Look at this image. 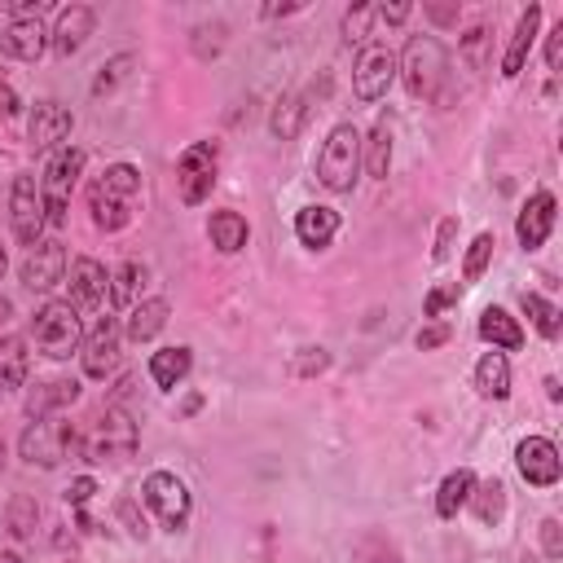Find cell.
I'll list each match as a JSON object with an SVG mask.
<instances>
[{"label": "cell", "mask_w": 563, "mask_h": 563, "mask_svg": "<svg viewBox=\"0 0 563 563\" xmlns=\"http://www.w3.org/2000/svg\"><path fill=\"white\" fill-rule=\"evenodd\" d=\"M396 70H400L409 97L449 106V79H453V66H449V48L440 44V35H431V31L409 35L405 48H400V57H396Z\"/></svg>", "instance_id": "6da1fadb"}, {"label": "cell", "mask_w": 563, "mask_h": 563, "mask_svg": "<svg viewBox=\"0 0 563 563\" xmlns=\"http://www.w3.org/2000/svg\"><path fill=\"white\" fill-rule=\"evenodd\" d=\"M136 198H141V172L132 163H110L92 185H88V211H92V224L101 233H119L132 224V211H136Z\"/></svg>", "instance_id": "7a4b0ae2"}, {"label": "cell", "mask_w": 563, "mask_h": 563, "mask_svg": "<svg viewBox=\"0 0 563 563\" xmlns=\"http://www.w3.org/2000/svg\"><path fill=\"white\" fill-rule=\"evenodd\" d=\"M136 444H141V431H136V422L123 405H106L79 427V457L92 462V466L123 462V457L136 453Z\"/></svg>", "instance_id": "3957f363"}, {"label": "cell", "mask_w": 563, "mask_h": 563, "mask_svg": "<svg viewBox=\"0 0 563 563\" xmlns=\"http://www.w3.org/2000/svg\"><path fill=\"white\" fill-rule=\"evenodd\" d=\"M31 343L40 356L48 361H66L70 352H79L84 343V321L66 299H44L31 312Z\"/></svg>", "instance_id": "277c9868"}, {"label": "cell", "mask_w": 563, "mask_h": 563, "mask_svg": "<svg viewBox=\"0 0 563 563\" xmlns=\"http://www.w3.org/2000/svg\"><path fill=\"white\" fill-rule=\"evenodd\" d=\"M84 163H88V154L79 145H62L57 154H48L44 176H40V202H44V224L48 229H62L66 224L70 194H75V185L84 176Z\"/></svg>", "instance_id": "5b68a950"}, {"label": "cell", "mask_w": 563, "mask_h": 563, "mask_svg": "<svg viewBox=\"0 0 563 563\" xmlns=\"http://www.w3.org/2000/svg\"><path fill=\"white\" fill-rule=\"evenodd\" d=\"M361 176V132L356 123H334L317 150V180L330 194H347Z\"/></svg>", "instance_id": "8992f818"}, {"label": "cell", "mask_w": 563, "mask_h": 563, "mask_svg": "<svg viewBox=\"0 0 563 563\" xmlns=\"http://www.w3.org/2000/svg\"><path fill=\"white\" fill-rule=\"evenodd\" d=\"M141 506L154 515V523L163 532H185L189 528V515H194L189 484L176 471H150L141 479Z\"/></svg>", "instance_id": "52a82bcc"}, {"label": "cell", "mask_w": 563, "mask_h": 563, "mask_svg": "<svg viewBox=\"0 0 563 563\" xmlns=\"http://www.w3.org/2000/svg\"><path fill=\"white\" fill-rule=\"evenodd\" d=\"M18 453L31 462V466H62V457L79 453V427L66 422V418H31L26 431L18 435Z\"/></svg>", "instance_id": "ba28073f"}, {"label": "cell", "mask_w": 563, "mask_h": 563, "mask_svg": "<svg viewBox=\"0 0 563 563\" xmlns=\"http://www.w3.org/2000/svg\"><path fill=\"white\" fill-rule=\"evenodd\" d=\"M216 176H220V150L216 141H194L180 150L176 158V189H180V202L185 207H202L216 189Z\"/></svg>", "instance_id": "9c48e42d"}, {"label": "cell", "mask_w": 563, "mask_h": 563, "mask_svg": "<svg viewBox=\"0 0 563 563\" xmlns=\"http://www.w3.org/2000/svg\"><path fill=\"white\" fill-rule=\"evenodd\" d=\"M391 79H396V53H391L387 44H378V40L361 44V53H356V62H352V92H356V101H378V97H387Z\"/></svg>", "instance_id": "30bf717a"}, {"label": "cell", "mask_w": 563, "mask_h": 563, "mask_svg": "<svg viewBox=\"0 0 563 563\" xmlns=\"http://www.w3.org/2000/svg\"><path fill=\"white\" fill-rule=\"evenodd\" d=\"M75 132V114L70 106H62L57 97H40L31 106V123H26V141L35 154H57L62 145H70Z\"/></svg>", "instance_id": "8fae6325"}, {"label": "cell", "mask_w": 563, "mask_h": 563, "mask_svg": "<svg viewBox=\"0 0 563 563\" xmlns=\"http://www.w3.org/2000/svg\"><path fill=\"white\" fill-rule=\"evenodd\" d=\"M9 220H13V238L31 251L40 238H44V202H40V180L31 172L13 176V189H9Z\"/></svg>", "instance_id": "7c38bea8"}, {"label": "cell", "mask_w": 563, "mask_h": 563, "mask_svg": "<svg viewBox=\"0 0 563 563\" xmlns=\"http://www.w3.org/2000/svg\"><path fill=\"white\" fill-rule=\"evenodd\" d=\"M18 277H22V286H26V290L48 295L53 286H62V282H66V246H62L57 238H40V242L22 255Z\"/></svg>", "instance_id": "4fadbf2b"}, {"label": "cell", "mask_w": 563, "mask_h": 563, "mask_svg": "<svg viewBox=\"0 0 563 563\" xmlns=\"http://www.w3.org/2000/svg\"><path fill=\"white\" fill-rule=\"evenodd\" d=\"M119 339H123L119 317H97V325L79 343V361H84V374L88 378L114 374V365H119Z\"/></svg>", "instance_id": "5bb4252c"}, {"label": "cell", "mask_w": 563, "mask_h": 563, "mask_svg": "<svg viewBox=\"0 0 563 563\" xmlns=\"http://www.w3.org/2000/svg\"><path fill=\"white\" fill-rule=\"evenodd\" d=\"M515 466H519V475H523L532 488H554V484H559V471H563L559 449H554V440H545V435H523V440L515 444Z\"/></svg>", "instance_id": "9a60e30c"}, {"label": "cell", "mask_w": 563, "mask_h": 563, "mask_svg": "<svg viewBox=\"0 0 563 563\" xmlns=\"http://www.w3.org/2000/svg\"><path fill=\"white\" fill-rule=\"evenodd\" d=\"M66 286H70V295H66V303L75 308V312H88V308H97L101 299H106V290H110V273H106V264L101 260H92V255H75L70 264H66Z\"/></svg>", "instance_id": "2e32d148"}, {"label": "cell", "mask_w": 563, "mask_h": 563, "mask_svg": "<svg viewBox=\"0 0 563 563\" xmlns=\"http://www.w3.org/2000/svg\"><path fill=\"white\" fill-rule=\"evenodd\" d=\"M554 216H559V202H554L550 189L528 194V202H523L519 216H515V238H519V246H523V251H541L545 238H550V229H554Z\"/></svg>", "instance_id": "e0dca14e"}, {"label": "cell", "mask_w": 563, "mask_h": 563, "mask_svg": "<svg viewBox=\"0 0 563 563\" xmlns=\"http://www.w3.org/2000/svg\"><path fill=\"white\" fill-rule=\"evenodd\" d=\"M92 31H97V9H88V4H66V9H57V22H53V31H48V48H53L57 57H75V53L88 44Z\"/></svg>", "instance_id": "ac0fdd59"}, {"label": "cell", "mask_w": 563, "mask_h": 563, "mask_svg": "<svg viewBox=\"0 0 563 563\" xmlns=\"http://www.w3.org/2000/svg\"><path fill=\"white\" fill-rule=\"evenodd\" d=\"M44 48H48V31L40 18H22V22H9L0 31V53L13 62H40Z\"/></svg>", "instance_id": "d6986e66"}, {"label": "cell", "mask_w": 563, "mask_h": 563, "mask_svg": "<svg viewBox=\"0 0 563 563\" xmlns=\"http://www.w3.org/2000/svg\"><path fill=\"white\" fill-rule=\"evenodd\" d=\"M537 31H541V4H528V9L519 13L515 31H510L506 53H501V79H519L523 62H528V53H532V44H537Z\"/></svg>", "instance_id": "ffe728a7"}, {"label": "cell", "mask_w": 563, "mask_h": 563, "mask_svg": "<svg viewBox=\"0 0 563 563\" xmlns=\"http://www.w3.org/2000/svg\"><path fill=\"white\" fill-rule=\"evenodd\" d=\"M339 233V211L325 207V202H308L295 211V238L308 246V251H325Z\"/></svg>", "instance_id": "44dd1931"}, {"label": "cell", "mask_w": 563, "mask_h": 563, "mask_svg": "<svg viewBox=\"0 0 563 563\" xmlns=\"http://www.w3.org/2000/svg\"><path fill=\"white\" fill-rule=\"evenodd\" d=\"M194 369V347L189 343H172V347H158L150 352V378L158 391H176Z\"/></svg>", "instance_id": "7402d4cb"}, {"label": "cell", "mask_w": 563, "mask_h": 563, "mask_svg": "<svg viewBox=\"0 0 563 563\" xmlns=\"http://www.w3.org/2000/svg\"><path fill=\"white\" fill-rule=\"evenodd\" d=\"M79 400V383L75 378H48V383H35L26 391V418H57V409L75 405Z\"/></svg>", "instance_id": "603a6c76"}, {"label": "cell", "mask_w": 563, "mask_h": 563, "mask_svg": "<svg viewBox=\"0 0 563 563\" xmlns=\"http://www.w3.org/2000/svg\"><path fill=\"white\" fill-rule=\"evenodd\" d=\"M167 317H172V303H167L163 295L136 299V303L128 308V325H123V334H128L132 343H150V339L167 325Z\"/></svg>", "instance_id": "cb8c5ba5"}, {"label": "cell", "mask_w": 563, "mask_h": 563, "mask_svg": "<svg viewBox=\"0 0 563 563\" xmlns=\"http://www.w3.org/2000/svg\"><path fill=\"white\" fill-rule=\"evenodd\" d=\"M479 339L493 343V352H519V347H523V325H519V317H510L506 308L488 303V308L479 312Z\"/></svg>", "instance_id": "d4e9b609"}, {"label": "cell", "mask_w": 563, "mask_h": 563, "mask_svg": "<svg viewBox=\"0 0 563 563\" xmlns=\"http://www.w3.org/2000/svg\"><path fill=\"white\" fill-rule=\"evenodd\" d=\"M207 238H211V246H216L220 255H238V251L246 246V238H251V224H246L242 211L224 207V211H211V220H207Z\"/></svg>", "instance_id": "484cf974"}, {"label": "cell", "mask_w": 563, "mask_h": 563, "mask_svg": "<svg viewBox=\"0 0 563 563\" xmlns=\"http://www.w3.org/2000/svg\"><path fill=\"white\" fill-rule=\"evenodd\" d=\"M391 119L383 114V119H374V128H369V136H361V163H365V172L369 176H387L391 172Z\"/></svg>", "instance_id": "4316f807"}, {"label": "cell", "mask_w": 563, "mask_h": 563, "mask_svg": "<svg viewBox=\"0 0 563 563\" xmlns=\"http://www.w3.org/2000/svg\"><path fill=\"white\" fill-rule=\"evenodd\" d=\"M475 391L484 400H506L510 396V361H506V352H484L475 361Z\"/></svg>", "instance_id": "83f0119b"}, {"label": "cell", "mask_w": 563, "mask_h": 563, "mask_svg": "<svg viewBox=\"0 0 563 563\" xmlns=\"http://www.w3.org/2000/svg\"><path fill=\"white\" fill-rule=\"evenodd\" d=\"M475 484H479L475 471H466V466L449 471V475L440 479V488H435V515H440V519H457V510L471 501Z\"/></svg>", "instance_id": "f1b7e54d"}, {"label": "cell", "mask_w": 563, "mask_h": 563, "mask_svg": "<svg viewBox=\"0 0 563 563\" xmlns=\"http://www.w3.org/2000/svg\"><path fill=\"white\" fill-rule=\"evenodd\" d=\"M31 352L22 334H0V391H18L26 383Z\"/></svg>", "instance_id": "f546056e"}, {"label": "cell", "mask_w": 563, "mask_h": 563, "mask_svg": "<svg viewBox=\"0 0 563 563\" xmlns=\"http://www.w3.org/2000/svg\"><path fill=\"white\" fill-rule=\"evenodd\" d=\"M141 286H145V264L141 260H123L114 273H110V303L114 312H128L136 299H141Z\"/></svg>", "instance_id": "4dcf8cb0"}, {"label": "cell", "mask_w": 563, "mask_h": 563, "mask_svg": "<svg viewBox=\"0 0 563 563\" xmlns=\"http://www.w3.org/2000/svg\"><path fill=\"white\" fill-rule=\"evenodd\" d=\"M303 119H308V97H303V92H286V97L273 106L268 128H273L277 141H295L299 128H303Z\"/></svg>", "instance_id": "1f68e13d"}, {"label": "cell", "mask_w": 563, "mask_h": 563, "mask_svg": "<svg viewBox=\"0 0 563 563\" xmlns=\"http://www.w3.org/2000/svg\"><path fill=\"white\" fill-rule=\"evenodd\" d=\"M519 303H523V312H528V321L537 325V334H541V339H559V325H563L559 317H563V312H559V308H554L545 295L523 290V295H519Z\"/></svg>", "instance_id": "d6a6232c"}, {"label": "cell", "mask_w": 563, "mask_h": 563, "mask_svg": "<svg viewBox=\"0 0 563 563\" xmlns=\"http://www.w3.org/2000/svg\"><path fill=\"white\" fill-rule=\"evenodd\" d=\"M466 506H475L479 523H497V519L506 515V488H501V479L475 484V493H471V501H466Z\"/></svg>", "instance_id": "836d02e7"}, {"label": "cell", "mask_w": 563, "mask_h": 563, "mask_svg": "<svg viewBox=\"0 0 563 563\" xmlns=\"http://www.w3.org/2000/svg\"><path fill=\"white\" fill-rule=\"evenodd\" d=\"M132 66H136V53H114L110 62H101V70H97V79H92V97L114 92V88L132 75Z\"/></svg>", "instance_id": "e575fe53"}, {"label": "cell", "mask_w": 563, "mask_h": 563, "mask_svg": "<svg viewBox=\"0 0 563 563\" xmlns=\"http://www.w3.org/2000/svg\"><path fill=\"white\" fill-rule=\"evenodd\" d=\"M493 233H475L471 238V246H466V260H462V277L466 282H479L484 277V268H488V260H493Z\"/></svg>", "instance_id": "d590c367"}, {"label": "cell", "mask_w": 563, "mask_h": 563, "mask_svg": "<svg viewBox=\"0 0 563 563\" xmlns=\"http://www.w3.org/2000/svg\"><path fill=\"white\" fill-rule=\"evenodd\" d=\"M369 22H374V4H356L343 13V35L347 44H369Z\"/></svg>", "instance_id": "8d00e7d4"}, {"label": "cell", "mask_w": 563, "mask_h": 563, "mask_svg": "<svg viewBox=\"0 0 563 563\" xmlns=\"http://www.w3.org/2000/svg\"><path fill=\"white\" fill-rule=\"evenodd\" d=\"M35 519H40V506H35L31 497H18V501L9 506V528H13V537H31V532H35Z\"/></svg>", "instance_id": "74e56055"}, {"label": "cell", "mask_w": 563, "mask_h": 563, "mask_svg": "<svg viewBox=\"0 0 563 563\" xmlns=\"http://www.w3.org/2000/svg\"><path fill=\"white\" fill-rule=\"evenodd\" d=\"M457 299H462V290H457V286H431V290H427L422 312H427V317H444V312H449Z\"/></svg>", "instance_id": "f35d334b"}, {"label": "cell", "mask_w": 563, "mask_h": 563, "mask_svg": "<svg viewBox=\"0 0 563 563\" xmlns=\"http://www.w3.org/2000/svg\"><path fill=\"white\" fill-rule=\"evenodd\" d=\"M325 365H330V352H325V347H299V356H295L290 369H295L299 378H312V374H321Z\"/></svg>", "instance_id": "ab89813d"}, {"label": "cell", "mask_w": 563, "mask_h": 563, "mask_svg": "<svg viewBox=\"0 0 563 563\" xmlns=\"http://www.w3.org/2000/svg\"><path fill=\"white\" fill-rule=\"evenodd\" d=\"M365 563H400V550L387 537H365Z\"/></svg>", "instance_id": "60d3db41"}, {"label": "cell", "mask_w": 563, "mask_h": 563, "mask_svg": "<svg viewBox=\"0 0 563 563\" xmlns=\"http://www.w3.org/2000/svg\"><path fill=\"white\" fill-rule=\"evenodd\" d=\"M92 493H97V479H92V475H79V479H70V488H66V506H70V510H84V506L92 501Z\"/></svg>", "instance_id": "b9f144b4"}, {"label": "cell", "mask_w": 563, "mask_h": 563, "mask_svg": "<svg viewBox=\"0 0 563 563\" xmlns=\"http://www.w3.org/2000/svg\"><path fill=\"white\" fill-rule=\"evenodd\" d=\"M409 13H413V4H405V0H396V4H374V22H387V26L409 22Z\"/></svg>", "instance_id": "7bdbcfd3"}, {"label": "cell", "mask_w": 563, "mask_h": 563, "mask_svg": "<svg viewBox=\"0 0 563 563\" xmlns=\"http://www.w3.org/2000/svg\"><path fill=\"white\" fill-rule=\"evenodd\" d=\"M413 343H418L422 352H431V347H440V343H449V325H444V321H435V325H422Z\"/></svg>", "instance_id": "ee69618b"}, {"label": "cell", "mask_w": 563, "mask_h": 563, "mask_svg": "<svg viewBox=\"0 0 563 563\" xmlns=\"http://www.w3.org/2000/svg\"><path fill=\"white\" fill-rule=\"evenodd\" d=\"M559 62H563V22L545 35V66H550V70H559Z\"/></svg>", "instance_id": "f6af8a7d"}, {"label": "cell", "mask_w": 563, "mask_h": 563, "mask_svg": "<svg viewBox=\"0 0 563 563\" xmlns=\"http://www.w3.org/2000/svg\"><path fill=\"white\" fill-rule=\"evenodd\" d=\"M453 233H457V220L449 216V220H440V233H435V251H431V260H449V242H453Z\"/></svg>", "instance_id": "bcb514c9"}, {"label": "cell", "mask_w": 563, "mask_h": 563, "mask_svg": "<svg viewBox=\"0 0 563 563\" xmlns=\"http://www.w3.org/2000/svg\"><path fill=\"white\" fill-rule=\"evenodd\" d=\"M541 541H545V559H559V554H563V541H559V519H541Z\"/></svg>", "instance_id": "7dc6e473"}, {"label": "cell", "mask_w": 563, "mask_h": 563, "mask_svg": "<svg viewBox=\"0 0 563 563\" xmlns=\"http://www.w3.org/2000/svg\"><path fill=\"white\" fill-rule=\"evenodd\" d=\"M13 114H18V92H13V84L0 75V123L13 119Z\"/></svg>", "instance_id": "c3c4849f"}, {"label": "cell", "mask_w": 563, "mask_h": 563, "mask_svg": "<svg viewBox=\"0 0 563 563\" xmlns=\"http://www.w3.org/2000/svg\"><path fill=\"white\" fill-rule=\"evenodd\" d=\"M303 4H264V18H286V13H299Z\"/></svg>", "instance_id": "681fc988"}, {"label": "cell", "mask_w": 563, "mask_h": 563, "mask_svg": "<svg viewBox=\"0 0 563 563\" xmlns=\"http://www.w3.org/2000/svg\"><path fill=\"white\" fill-rule=\"evenodd\" d=\"M427 18H435V22H457L453 9H427Z\"/></svg>", "instance_id": "f907efd6"}, {"label": "cell", "mask_w": 563, "mask_h": 563, "mask_svg": "<svg viewBox=\"0 0 563 563\" xmlns=\"http://www.w3.org/2000/svg\"><path fill=\"white\" fill-rule=\"evenodd\" d=\"M9 317H13V303H9V299H0V325H4Z\"/></svg>", "instance_id": "816d5d0a"}, {"label": "cell", "mask_w": 563, "mask_h": 563, "mask_svg": "<svg viewBox=\"0 0 563 563\" xmlns=\"http://www.w3.org/2000/svg\"><path fill=\"white\" fill-rule=\"evenodd\" d=\"M0 563H22V554H13V550H0Z\"/></svg>", "instance_id": "f5cc1de1"}, {"label": "cell", "mask_w": 563, "mask_h": 563, "mask_svg": "<svg viewBox=\"0 0 563 563\" xmlns=\"http://www.w3.org/2000/svg\"><path fill=\"white\" fill-rule=\"evenodd\" d=\"M4 273H9V255H4V246H0V282H4Z\"/></svg>", "instance_id": "db71d44e"}]
</instances>
